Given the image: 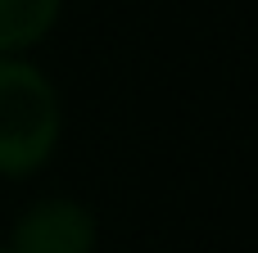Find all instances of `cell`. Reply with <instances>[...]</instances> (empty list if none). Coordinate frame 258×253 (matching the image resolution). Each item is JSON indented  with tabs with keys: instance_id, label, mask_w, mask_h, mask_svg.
Returning a JSON list of instances; mask_svg holds the SVG:
<instances>
[{
	"instance_id": "cell-2",
	"label": "cell",
	"mask_w": 258,
	"mask_h": 253,
	"mask_svg": "<svg viewBox=\"0 0 258 253\" xmlns=\"http://www.w3.org/2000/svg\"><path fill=\"white\" fill-rule=\"evenodd\" d=\"M18 249L23 253H82L86 249V226L77 208L63 204H45L36 208L23 231H18Z\"/></svg>"
},
{
	"instance_id": "cell-3",
	"label": "cell",
	"mask_w": 258,
	"mask_h": 253,
	"mask_svg": "<svg viewBox=\"0 0 258 253\" xmlns=\"http://www.w3.org/2000/svg\"><path fill=\"white\" fill-rule=\"evenodd\" d=\"M59 14V0H0V50L36 41Z\"/></svg>"
},
{
	"instance_id": "cell-1",
	"label": "cell",
	"mask_w": 258,
	"mask_h": 253,
	"mask_svg": "<svg viewBox=\"0 0 258 253\" xmlns=\"http://www.w3.org/2000/svg\"><path fill=\"white\" fill-rule=\"evenodd\" d=\"M54 91L23 63H0V172H27L50 154Z\"/></svg>"
}]
</instances>
